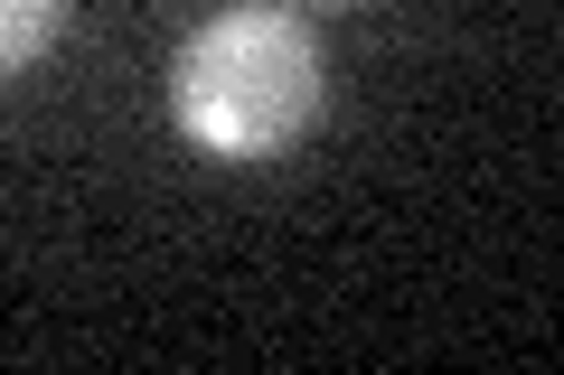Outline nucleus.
<instances>
[{
    "mask_svg": "<svg viewBox=\"0 0 564 375\" xmlns=\"http://www.w3.org/2000/svg\"><path fill=\"white\" fill-rule=\"evenodd\" d=\"M321 38L292 10H226L170 57V113L217 159H273L321 122Z\"/></svg>",
    "mask_w": 564,
    "mask_h": 375,
    "instance_id": "nucleus-1",
    "label": "nucleus"
},
{
    "mask_svg": "<svg viewBox=\"0 0 564 375\" xmlns=\"http://www.w3.org/2000/svg\"><path fill=\"white\" fill-rule=\"evenodd\" d=\"M57 20H66V0H0V76H20L57 38Z\"/></svg>",
    "mask_w": 564,
    "mask_h": 375,
    "instance_id": "nucleus-2",
    "label": "nucleus"
}]
</instances>
